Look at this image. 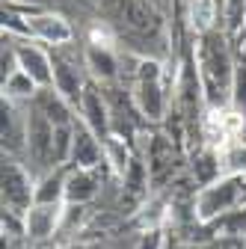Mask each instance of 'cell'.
Masks as SVG:
<instances>
[{
    "mask_svg": "<svg viewBox=\"0 0 246 249\" xmlns=\"http://www.w3.org/2000/svg\"><path fill=\"white\" fill-rule=\"evenodd\" d=\"M95 187H98V181H95V175H92V169H77L66 181V199L69 202H83V199H89L92 193H95Z\"/></svg>",
    "mask_w": 246,
    "mask_h": 249,
    "instance_id": "obj_16",
    "label": "cell"
},
{
    "mask_svg": "<svg viewBox=\"0 0 246 249\" xmlns=\"http://www.w3.org/2000/svg\"><path fill=\"white\" fill-rule=\"evenodd\" d=\"M89 45H92V48L113 51V45H116L113 27H110V24H92V27H89Z\"/></svg>",
    "mask_w": 246,
    "mask_h": 249,
    "instance_id": "obj_18",
    "label": "cell"
},
{
    "mask_svg": "<svg viewBox=\"0 0 246 249\" xmlns=\"http://www.w3.org/2000/svg\"><path fill=\"white\" fill-rule=\"evenodd\" d=\"M104 158V145L101 140L92 134L86 128V122H74V145H71V163L77 169H92V166H98Z\"/></svg>",
    "mask_w": 246,
    "mask_h": 249,
    "instance_id": "obj_10",
    "label": "cell"
},
{
    "mask_svg": "<svg viewBox=\"0 0 246 249\" xmlns=\"http://www.w3.org/2000/svg\"><path fill=\"white\" fill-rule=\"evenodd\" d=\"M15 51H18V69L33 77L39 83V89L53 86V62H51V56L39 45H33V39L15 42Z\"/></svg>",
    "mask_w": 246,
    "mask_h": 249,
    "instance_id": "obj_7",
    "label": "cell"
},
{
    "mask_svg": "<svg viewBox=\"0 0 246 249\" xmlns=\"http://www.w3.org/2000/svg\"><path fill=\"white\" fill-rule=\"evenodd\" d=\"M158 243H160V240H158V234H151V237H145V240H142V246H140V249H158Z\"/></svg>",
    "mask_w": 246,
    "mask_h": 249,
    "instance_id": "obj_20",
    "label": "cell"
},
{
    "mask_svg": "<svg viewBox=\"0 0 246 249\" xmlns=\"http://www.w3.org/2000/svg\"><path fill=\"white\" fill-rule=\"evenodd\" d=\"M80 116L86 122V128L95 134L101 142H110V137H113V128H110V104H107V95L98 89L95 80L86 83L83 101H80Z\"/></svg>",
    "mask_w": 246,
    "mask_h": 249,
    "instance_id": "obj_4",
    "label": "cell"
},
{
    "mask_svg": "<svg viewBox=\"0 0 246 249\" xmlns=\"http://www.w3.org/2000/svg\"><path fill=\"white\" fill-rule=\"evenodd\" d=\"M190 3H196V0H190Z\"/></svg>",
    "mask_w": 246,
    "mask_h": 249,
    "instance_id": "obj_22",
    "label": "cell"
},
{
    "mask_svg": "<svg viewBox=\"0 0 246 249\" xmlns=\"http://www.w3.org/2000/svg\"><path fill=\"white\" fill-rule=\"evenodd\" d=\"M39 95V83L33 80V77H30V74H24L21 69L9 77V80H3V98H9V101H33Z\"/></svg>",
    "mask_w": 246,
    "mask_h": 249,
    "instance_id": "obj_15",
    "label": "cell"
},
{
    "mask_svg": "<svg viewBox=\"0 0 246 249\" xmlns=\"http://www.w3.org/2000/svg\"><path fill=\"white\" fill-rule=\"evenodd\" d=\"M113 3V9H116V15L125 21V24H131L134 30H142V33H148V30H155L158 27V15L151 12L142 0H110Z\"/></svg>",
    "mask_w": 246,
    "mask_h": 249,
    "instance_id": "obj_12",
    "label": "cell"
},
{
    "mask_svg": "<svg viewBox=\"0 0 246 249\" xmlns=\"http://www.w3.org/2000/svg\"><path fill=\"white\" fill-rule=\"evenodd\" d=\"M56 216H59V202L56 205H33L27 211V234H33V237L53 234Z\"/></svg>",
    "mask_w": 246,
    "mask_h": 249,
    "instance_id": "obj_14",
    "label": "cell"
},
{
    "mask_svg": "<svg viewBox=\"0 0 246 249\" xmlns=\"http://www.w3.org/2000/svg\"><path fill=\"white\" fill-rule=\"evenodd\" d=\"M134 104L148 122H160L166 113V92H163V69L155 59H140L134 71Z\"/></svg>",
    "mask_w": 246,
    "mask_h": 249,
    "instance_id": "obj_2",
    "label": "cell"
},
{
    "mask_svg": "<svg viewBox=\"0 0 246 249\" xmlns=\"http://www.w3.org/2000/svg\"><path fill=\"white\" fill-rule=\"evenodd\" d=\"M33 107L53 124V128H59V124H74V119H71V104L59 95L53 86L39 89V95L33 98Z\"/></svg>",
    "mask_w": 246,
    "mask_h": 249,
    "instance_id": "obj_11",
    "label": "cell"
},
{
    "mask_svg": "<svg viewBox=\"0 0 246 249\" xmlns=\"http://www.w3.org/2000/svg\"><path fill=\"white\" fill-rule=\"evenodd\" d=\"M231 107L237 116H246V51L234 59V80H231Z\"/></svg>",
    "mask_w": 246,
    "mask_h": 249,
    "instance_id": "obj_17",
    "label": "cell"
},
{
    "mask_svg": "<svg viewBox=\"0 0 246 249\" xmlns=\"http://www.w3.org/2000/svg\"><path fill=\"white\" fill-rule=\"evenodd\" d=\"M228 36L223 27H213L199 33L196 48V69L202 80V92L213 110H220L226 101H231V80H234V59L228 51Z\"/></svg>",
    "mask_w": 246,
    "mask_h": 249,
    "instance_id": "obj_1",
    "label": "cell"
},
{
    "mask_svg": "<svg viewBox=\"0 0 246 249\" xmlns=\"http://www.w3.org/2000/svg\"><path fill=\"white\" fill-rule=\"evenodd\" d=\"M234 140H237V145H243V148H246V128H240V131H237V137H234Z\"/></svg>",
    "mask_w": 246,
    "mask_h": 249,
    "instance_id": "obj_21",
    "label": "cell"
},
{
    "mask_svg": "<svg viewBox=\"0 0 246 249\" xmlns=\"http://www.w3.org/2000/svg\"><path fill=\"white\" fill-rule=\"evenodd\" d=\"M240 196V178L231 175V178H223L217 184H211L208 190L199 196V216H213V213H223L228 211Z\"/></svg>",
    "mask_w": 246,
    "mask_h": 249,
    "instance_id": "obj_8",
    "label": "cell"
},
{
    "mask_svg": "<svg viewBox=\"0 0 246 249\" xmlns=\"http://www.w3.org/2000/svg\"><path fill=\"white\" fill-rule=\"evenodd\" d=\"M53 134L56 128L30 104V113H27V154H30V163L36 169H48L56 163L53 158Z\"/></svg>",
    "mask_w": 246,
    "mask_h": 249,
    "instance_id": "obj_3",
    "label": "cell"
},
{
    "mask_svg": "<svg viewBox=\"0 0 246 249\" xmlns=\"http://www.w3.org/2000/svg\"><path fill=\"white\" fill-rule=\"evenodd\" d=\"M24 21H27V30H30V39L45 42V45H51V48L69 45V42L74 39V30H71V24H69L63 15L36 9V12L24 15Z\"/></svg>",
    "mask_w": 246,
    "mask_h": 249,
    "instance_id": "obj_5",
    "label": "cell"
},
{
    "mask_svg": "<svg viewBox=\"0 0 246 249\" xmlns=\"http://www.w3.org/2000/svg\"><path fill=\"white\" fill-rule=\"evenodd\" d=\"M226 163L231 169H243L246 172V148L243 145H234L231 151H226Z\"/></svg>",
    "mask_w": 246,
    "mask_h": 249,
    "instance_id": "obj_19",
    "label": "cell"
},
{
    "mask_svg": "<svg viewBox=\"0 0 246 249\" xmlns=\"http://www.w3.org/2000/svg\"><path fill=\"white\" fill-rule=\"evenodd\" d=\"M36 199V190L30 184L27 172L15 160H3V205L15 213L30 211V202Z\"/></svg>",
    "mask_w": 246,
    "mask_h": 249,
    "instance_id": "obj_6",
    "label": "cell"
},
{
    "mask_svg": "<svg viewBox=\"0 0 246 249\" xmlns=\"http://www.w3.org/2000/svg\"><path fill=\"white\" fill-rule=\"evenodd\" d=\"M51 62H53V89L63 95L71 107H80V101H83V92H86V83L80 80V71H77V66L71 59H66V56H51Z\"/></svg>",
    "mask_w": 246,
    "mask_h": 249,
    "instance_id": "obj_9",
    "label": "cell"
},
{
    "mask_svg": "<svg viewBox=\"0 0 246 249\" xmlns=\"http://www.w3.org/2000/svg\"><path fill=\"white\" fill-rule=\"evenodd\" d=\"M83 62H86V69H89V74H92V80H95V83H110V80H116V74H119V69H116L119 62H116V53H113V51L86 45Z\"/></svg>",
    "mask_w": 246,
    "mask_h": 249,
    "instance_id": "obj_13",
    "label": "cell"
}]
</instances>
